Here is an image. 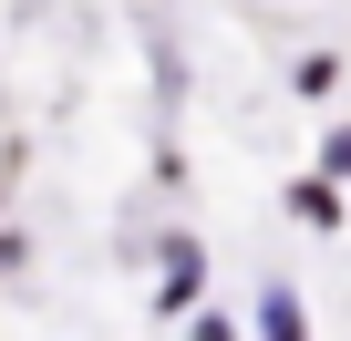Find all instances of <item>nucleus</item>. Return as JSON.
Returning a JSON list of instances; mask_svg holds the SVG:
<instances>
[{
  "label": "nucleus",
  "mask_w": 351,
  "mask_h": 341,
  "mask_svg": "<svg viewBox=\"0 0 351 341\" xmlns=\"http://www.w3.org/2000/svg\"><path fill=\"white\" fill-rule=\"evenodd\" d=\"M258 331H269V341H300V300H289V290H269V310H258Z\"/></svg>",
  "instance_id": "f257e3e1"
}]
</instances>
